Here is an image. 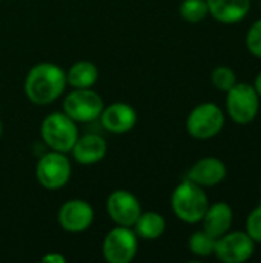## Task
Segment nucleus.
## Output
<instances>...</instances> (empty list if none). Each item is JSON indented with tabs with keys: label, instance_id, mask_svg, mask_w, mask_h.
<instances>
[{
	"label": "nucleus",
	"instance_id": "f257e3e1",
	"mask_svg": "<svg viewBox=\"0 0 261 263\" xmlns=\"http://www.w3.org/2000/svg\"><path fill=\"white\" fill-rule=\"evenodd\" d=\"M66 85V72L58 65L40 62L28 71L23 89L31 103L46 106L63 94Z\"/></svg>",
	"mask_w": 261,
	"mask_h": 263
},
{
	"label": "nucleus",
	"instance_id": "f03ea898",
	"mask_svg": "<svg viewBox=\"0 0 261 263\" xmlns=\"http://www.w3.org/2000/svg\"><path fill=\"white\" fill-rule=\"evenodd\" d=\"M171 206L174 214L185 223H198L202 222L209 202L203 186L194 183L189 179H185L178 183L171 197Z\"/></svg>",
	"mask_w": 261,
	"mask_h": 263
},
{
	"label": "nucleus",
	"instance_id": "7ed1b4c3",
	"mask_svg": "<svg viewBox=\"0 0 261 263\" xmlns=\"http://www.w3.org/2000/svg\"><path fill=\"white\" fill-rule=\"evenodd\" d=\"M40 136L45 145L58 153H71L74 143L78 139L77 122H74L63 111L48 114L40 126Z\"/></svg>",
	"mask_w": 261,
	"mask_h": 263
},
{
	"label": "nucleus",
	"instance_id": "20e7f679",
	"mask_svg": "<svg viewBox=\"0 0 261 263\" xmlns=\"http://www.w3.org/2000/svg\"><path fill=\"white\" fill-rule=\"evenodd\" d=\"M226 109L238 125L251 123L260 109V96L249 83H235L226 92Z\"/></svg>",
	"mask_w": 261,
	"mask_h": 263
},
{
	"label": "nucleus",
	"instance_id": "39448f33",
	"mask_svg": "<svg viewBox=\"0 0 261 263\" xmlns=\"http://www.w3.org/2000/svg\"><path fill=\"white\" fill-rule=\"evenodd\" d=\"M105 108L103 99L91 88H74L63 100V112L77 123L94 122Z\"/></svg>",
	"mask_w": 261,
	"mask_h": 263
},
{
	"label": "nucleus",
	"instance_id": "423d86ee",
	"mask_svg": "<svg viewBox=\"0 0 261 263\" xmlns=\"http://www.w3.org/2000/svg\"><path fill=\"white\" fill-rule=\"evenodd\" d=\"M71 162L65 153L49 151L43 154L35 166L37 182L49 191H57L63 188L71 179Z\"/></svg>",
	"mask_w": 261,
	"mask_h": 263
},
{
	"label": "nucleus",
	"instance_id": "0eeeda50",
	"mask_svg": "<svg viewBox=\"0 0 261 263\" xmlns=\"http://www.w3.org/2000/svg\"><path fill=\"white\" fill-rule=\"evenodd\" d=\"M138 251V236L131 227L117 225L103 239L102 253L108 263H131Z\"/></svg>",
	"mask_w": 261,
	"mask_h": 263
},
{
	"label": "nucleus",
	"instance_id": "6e6552de",
	"mask_svg": "<svg viewBox=\"0 0 261 263\" xmlns=\"http://www.w3.org/2000/svg\"><path fill=\"white\" fill-rule=\"evenodd\" d=\"M223 126L225 114L220 106L211 102L195 106L186 119V129L189 136L197 140H208L215 137L223 129Z\"/></svg>",
	"mask_w": 261,
	"mask_h": 263
},
{
	"label": "nucleus",
	"instance_id": "1a4fd4ad",
	"mask_svg": "<svg viewBox=\"0 0 261 263\" xmlns=\"http://www.w3.org/2000/svg\"><path fill=\"white\" fill-rule=\"evenodd\" d=\"M255 251V242L245 231L226 233L215 240L214 254L223 263L248 262Z\"/></svg>",
	"mask_w": 261,
	"mask_h": 263
},
{
	"label": "nucleus",
	"instance_id": "9d476101",
	"mask_svg": "<svg viewBox=\"0 0 261 263\" xmlns=\"http://www.w3.org/2000/svg\"><path fill=\"white\" fill-rule=\"evenodd\" d=\"M142 205L137 196L126 190H115L108 196L106 213L109 219L120 227H134L142 214Z\"/></svg>",
	"mask_w": 261,
	"mask_h": 263
},
{
	"label": "nucleus",
	"instance_id": "9b49d317",
	"mask_svg": "<svg viewBox=\"0 0 261 263\" xmlns=\"http://www.w3.org/2000/svg\"><path fill=\"white\" fill-rule=\"evenodd\" d=\"M57 222L68 233H83L94 222V210L86 200L71 199L60 206Z\"/></svg>",
	"mask_w": 261,
	"mask_h": 263
},
{
	"label": "nucleus",
	"instance_id": "f8f14e48",
	"mask_svg": "<svg viewBox=\"0 0 261 263\" xmlns=\"http://www.w3.org/2000/svg\"><path fill=\"white\" fill-rule=\"evenodd\" d=\"M102 126L112 134H125L134 129L138 120V114L134 106L125 102H115L103 108L100 114Z\"/></svg>",
	"mask_w": 261,
	"mask_h": 263
},
{
	"label": "nucleus",
	"instance_id": "ddd939ff",
	"mask_svg": "<svg viewBox=\"0 0 261 263\" xmlns=\"http://www.w3.org/2000/svg\"><path fill=\"white\" fill-rule=\"evenodd\" d=\"M106 151H108V145L105 139L94 133L85 134L82 137L78 136L77 142L74 143L71 149L75 162L85 166L95 165L100 160H103V157L106 156Z\"/></svg>",
	"mask_w": 261,
	"mask_h": 263
},
{
	"label": "nucleus",
	"instance_id": "4468645a",
	"mask_svg": "<svg viewBox=\"0 0 261 263\" xmlns=\"http://www.w3.org/2000/svg\"><path fill=\"white\" fill-rule=\"evenodd\" d=\"M226 165L217 157H205L192 165L188 171L186 179L192 180L200 186H215L222 183L226 177Z\"/></svg>",
	"mask_w": 261,
	"mask_h": 263
},
{
	"label": "nucleus",
	"instance_id": "2eb2a0df",
	"mask_svg": "<svg viewBox=\"0 0 261 263\" xmlns=\"http://www.w3.org/2000/svg\"><path fill=\"white\" fill-rule=\"evenodd\" d=\"M232 220H234V211L228 203H225V202L214 203V205L208 206V210L202 219L203 231L208 233L211 237L218 239L231 230Z\"/></svg>",
	"mask_w": 261,
	"mask_h": 263
},
{
	"label": "nucleus",
	"instance_id": "dca6fc26",
	"mask_svg": "<svg viewBox=\"0 0 261 263\" xmlns=\"http://www.w3.org/2000/svg\"><path fill=\"white\" fill-rule=\"evenodd\" d=\"M206 5L217 22L228 25L242 22L251 9V0H206Z\"/></svg>",
	"mask_w": 261,
	"mask_h": 263
},
{
	"label": "nucleus",
	"instance_id": "f3484780",
	"mask_svg": "<svg viewBox=\"0 0 261 263\" xmlns=\"http://www.w3.org/2000/svg\"><path fill=\"white\" fill-rule=\"evenodd\" d=\"M135 234L143 240H157L163 236L166 222L165 217L157 211H142L137 222L134 223Z\"/></svg>",
	"mask_w": 261,
	"mask_h": 263
},
{
	"label": "nucleus",
	"instance_id": "a211bd4d",
	"mask_svg": "<svg viewBox=\"0 0 261 263\" xmlns=\"http://www.w3.org/2000/svg\"><path fill=\"white\" fill-rule=\"evenodd\" d=\"M98 79V68L89 60L75 62L66 72V83L72 88H92Z\"/></svg>",
	"mask_w": 261,
	"mask_h": 263
},
{
	"label": "nucleus",
	"instance_id": "6ab92c4d",
	"mask_svg": "<svg viewBox=\"0 0 261 263\" xmlns=\"http://www.w3.org/2000/svg\"><path fill=\"white\" fill-rule=\"evenodd\" d=\"M215 240L214 237H211L208 233H205L203 230L202 231H197L194 233L191 237H189V250L194 256H198V257H209L214 254V248H215Z\"/></svg>",
	"mask_w": 261,
	"mask_h": 263
},
{
	"label": "nucleus",
	"instance_id": "aec40b11",
	"mask_svg": "<svg viewBox=\"0 0 261 263\" xmlns=\"http://www.w3.org/2000/svg\"><path fill=\"white\" fill-rule=\"evenodd\" d=\"M206 0H183L180 5V15L189 23H198L208 17Z\"/></svg>",
	"mask_w": 261,
	"mask_h": 263
},
{
	"label": "nucleus",
	"instance_id": "412c9836",
	"mask_svg": "<svg viewBox=\"0 0 261 263\" xmlns=\"http://www.w3.org/2000/svg\"><path fill=\"white\" fill-rule=\"evenodd\" d=\"M211 80L217 89L228 92L237 83V76L229 66H217L211 74Z\"/></svg>",
	"mask_w": 261,
	"mask_h": 263
},
{
	"label": "nucleus",
	"instance_id": "4be33fe9",
	"mask_svg": "<svg viewBox=\"0 0 261 263\" xmlns=\"http://www.w3.org/2000/svg\"><path fill=\"white\" fill-rule=\"evenodd\" d=\"M246 233L255 243H261V202L246 219Z\"/></svg>",
	"mask_w": 261,
	"mask_h": 263
},
{
	"label": "nucleus",
	"instance_id": "5701e85b",
	"mask_svg": "<svg viewBox=\"0 0 261 263\" xmlns=\"http://www.w3.org/2000/svg\"><path fill=\"white\" fill-rule=\"evenodd\" d=\"M246 46L254 57L261 59V18L254 22L249 28L246 34Z\"/></svg>",
	"mask_w": 261,
	"mask_h": 263
},
{
	"label": "nucleus",
	"instance_id": "b1692460",
	"mask_svg": "<svg viewBox=\"0 0 261 263\" xmlns=\"http://www.w3.org/2000/svg\"><path fill=\"white\" fill-rule=\"evenodd\" d=\"M42 262L45 263H66V257L60 253H51L42 257Z\"/></svg>",
	"mask_w": 261,
	"mask_h": 263
},
{
	"label": "nucleus",
	"instance_id": "393cba45",
	"mask_svg": "<svg viewBox=\"0 0 261 263\" xmlns=\"http://www.w3.org/2000/svg\"><path fill=\"white\" fill-rule=\"evenodd\" d=\"M254 88H255V91L258 92V96L261 97V72L257 76V79H255V86Z\"/></svg>",
	"mask_w": 261,
	"mask_h": 263
},
{
	"label": "nucleus",
	"instance_id": "a878e982",
	"mask_svg": "<svg viewBox=\"0 0 261 263\" xmlns=\"http://www.w3.org/2000/svg\"><path fill=\"white\" fill-rule=\"evenodd\" d=\"M2 131H3V128H2V122H0V137H2Z\"/></svg>",
	"mask_w": 261,
	"mask_h": 263
},
{
	"label": "nucleus",
	"instance_id": "bb28decb",
	"mask_svg": "<svg viewBox=\"0 0 261 263\" xmlns=\"http://www.w3.org/2000/svg\"><path fill=\"white\" fill-rule=\"evenodd\" d=\"M260 6H261V0H260Z\"/></svg>",
	"mask_w": 261,
	"mask_h": 263
}]
</instances>
